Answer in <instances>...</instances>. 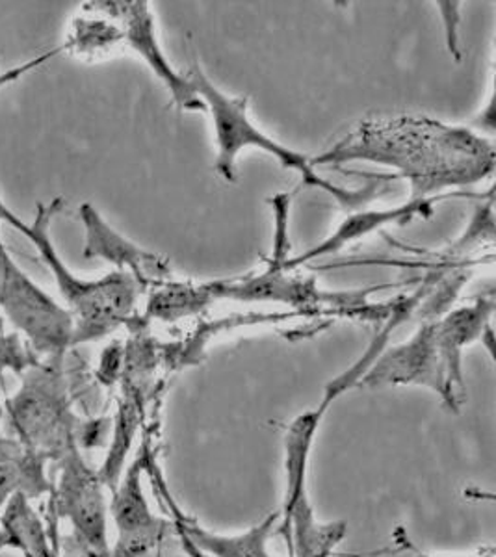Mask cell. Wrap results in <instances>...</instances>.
Returning <instances> with one entry per match:
<instances>
[{
	"label": "cell",
	"instance_id": "7402d4cb",
	"mask_svg": "<svg viewBox=\"0 0 496 557\" xmlns=\"http://www.w3.org/2000/svg\"><path fill=\"white\" fill-rule=\"evenodd\" d=\"M2 417H4V407L0 404V420H2Z\"/></svg>",
	"mask_w": 496,
	"mask_h": 557
},
{
	"label": "cell",
	"instance_id": "2e32d148",
	"mask_svg": "<svg viewBox=\"0 0 496 557\" xmlns=\"http://www.w3.org/2000/svg\"><path fill=\"white\" fill-rule=\"evenodd\" d=\"M212 299L214 298L210 294L209 285L190 286L181 285V283H175V285L165 283V285L154 288L147 311H149V317L173 322L178 318L196 314L204 309Z\"/></svg>",
	"mask_w": 496,
	"mask_h": 557
},
{
	"label": "cell",
	"instance_id": "9c48e42d",
	"mask_svg": "<svg viewBox=\"0 0 496 557\" xmlns=\"http://www.w3.org/2000/svg\"><path fill=\"white\" fill-rule=\"evenodd\" d=\"M102 10L109 13L117 30V45L128 47L146 62L160 83L172 94L178 110H204L190 76L173 70L157 39L153 12L147 2H101Z\"/></svg>",
	"mask_w": 496,
	"mask_h": 557
},
{
	"label": "cell",
	"instance_id": "ba28073f",
	"mask_svg": "<svg viewBox=\"0 0 496 557\" xmlns=\"http://www.w3.org/2000/svg\"><path fill=\"white\" fill-rule=\"evenodd\" d=\"M60 478L54 488L57 513L70 520L77 541L96 557L110 556L107 539V502L101 478L89 469L77 446L60 461Z\"/></svg>",
	"mask_w": 496,
	"mask_h": 557
},
{
	"label": "cell",
	"instance_id": "ffe728a7",
	"mask_svg": "<svg viewBox=\"0 0 496 557\" xmlns=\"http://www.w3.org/2000/svg\"><path fill=\"white\" fill-rule=\"evenodd\" d=\"M20 444L10 438H0V461H10L13 457H17L21 454Z\"/></svg>",
	"mask_w": 496,
	"mask_h": 557
},
{
	"label": "cell",
	"instance_id": "3957f363",
	"mask_svg": "<svg viewBox=\"0 0 496 557\" xmlns=\"http://www.w3.org/2000/svg\"><path fill=\"white\" fill-rule=\"evenodd\" d=\"M62 207L64 201L60 197L52 199L49 205L39 203L34 222L26 223L0 201V220L10 223L38 247L41 259L57 278L58 288L70 307L67 312L73 318L71 346H78L99 341L127 322L136 307L140 286L127 272L120 270L97 281H84L67 270L49 235L52 218Z\"/></svg>",
	"mask_w": 496,
	"mask_h": 557
},
{
	"label": "cell",
	"instance_id": "5bb4252c",
	"mask_svg": "<svg viewBox=\"0 0 496 557\" xmlns=\"http://www.w3.org/2000/svg\"><path fill=\"white\" fill-rule=\"evenodd\" d=\"M277 520L280 515H268L261 524L249 528L248 532L222 535V533L209 532L198 522L178 515L175 530L196 550L212 557H272L268 550V541L274 533Z\"/></svg>",
	"mask_w": 496,
	"mask_h": 557
},
{
	"label": "cell",
	"instance_id": "30bf717a",
	"mask_svg": "<svg viewBox=\"0 0 496 557\" xmlns=\"http://www.w3.org/2000/svg\"><path fill=\"white\" fill-rule=\"evenodd\" d=\"M144 467L146 456H140L112 491L114 498L110 504V515L117 530L114 548L110 550L112 557H146L168 528L164 520L151 511L141 488Z\"/></svg>",
	"mask_w": 496,
	"mask_h": 557
},
{
	"label": "cell",
	"instance_id": "8fae6325",
	"mask_svg": "<svg viewBox=\"0 0 496 557\" xmlns=\"http://www.w3.org/2000/svg\"><path fill=\"white\" fill-rule=\"evenodd\" d=\"M80 220L86 228V259H104L120 272H127L141 288H159L172 277V267L164 257L151 253L127 240L110 227L89 203L80 207Z\"/></svg>",
	"mask_w": 496,
	"mask_h": 557
},
{
	"label": "cell",
	"instance_id": "4fadbf2b",
	"mask_svg": "<svg viewBox=\"0 0 496 557\" xmlns=\"http://www.w3.org/2000/svg\"><path fill=\"white\" fill-rule=\"evenodd\" d=\"M493 311H495L493 298H478L474 304L463 305L448 312L439 322L435 320V333H437V343L445 359L446 370L461 396L464 394V348L478 338H482L485 331L489 330Z\"/></svg>",
	"mask_w": 496,
	"mask_h": 557
},
{
	"label": "cell",
	"instance_id": "277c9868",
	"mask_svg": "<svg viewBox=\"0 0 496 557\" xmlns=\"http://www.w3.org/2000/svg\"><path fill=\"white\" fill-rule=\"evenodd\" d=\"M20 393L7 399L13 435L21 450L41 461H60L77 446L62 361H41L21 375Z\"/></svg>",
	"mask_w": 496,
	"mask_h": 557
},
{
	"label": "cell",
	"instance_id": "6da1fadb",
	"mask_svg": "<svg viewBox=\"0 0 496 557\" xmlns=\"http://www.w3.org/2000/svg\"><path fill=\"white\" fill-rule=\"evenodd\" d=\"M364 160L396 170L390 181L406 178L413 199H426L443 188H463L489 177L495 146L469 128L448 127L419 117L363 123L312 165Z\"/></svg>",
	"mask_w": 496,
	"mask_h": 557
},
{
	"label": "cell",
	"instance_id": "7c38bea8",
	"mask_svg": "<svg viewBox=\"0 0 496 557\" xmlns=\"http://www.w3.org/2000/svg\"><path fill=\"white\" fill-rule=\"evenodd\" d=\"M439 199H443V197L411 199L409 203L400 205L395 209L357 210L354 214L346 215L340 225L325 240L312 246L311 249H307L306 253L285 260L281 267L274 268V270H281V272L294 270V268L307 264L311 260L324 259L330 255L338 253L344 247L361 240L364 236L372 235L375 231H382L388 225H406V223L413 222L414 218H419V215L430 218L433 214V205Z\"/></svg>",
	"mask_w": 496,
	"mask_h": 557
},
{
	"label": "cell",
	"instance_id": "603a6c76",
	"mask_svg": "<svg viewBox=\"0 0 496 557\" xmlns=\"http://www.w3.org/2000/svg\"><path fill=\"white\" fill-rule=\"evenodd\" d=\"M0 465H2V461H0Z\"/></svg>",
	"mask_w": 496,
	"mask_h": 557
},
{
	"label": "cell",
	"instance_id": "9a60e30c",
	"mask_svg": "<svg viewBox=\"0 0 496 557\" xmlns=\"http://www.w3.org/2000/svg\"><path fill=\"white\" fill-rule=\"evenodd\" d=\"M12 548L23 557H57L47 528L23 493L13 494L0 515V552Z\"/></svg>",
	"mask_w": 496,
	"mask_h": 557
},
{
	"label": "cell",
	"instance_id": "44dd1931",
	"mask_svg": "<svg viewBox=\"0 0 496 557\" xmlns=\"http://www.w3.org/2000/svg\"><path fill=\"white\" fill-rule=\"evenodd\" d=\"M406 543H408V545H406V548H409V550L414 552V556H417V557H433V556H427V554H424V552H420L419 548H414V546L409 545V541H406ZM478 557H495V554H493V548H491V550L487 552V554H480V556H478Z\"/></svg>",
	"mask_w": 496,
	"mask_h": 557
},
{
	"label": "cell",
	"instance_id": "d6986e66",
	"mask_svg": "<svg viewBox=\"0 0 496 557\" xmlns=\"http://www.w3.org/2000/svg\"><path fill=\"white\" fill-rule=\"evenodd\" d=\"M461 4L458 2H439L441 17L445 21L446 44L448 51L456 60H461V49H459V21H461Z\"/></svg>",
	"mask_w": 496,
	"mask_h": 557
},
{
	"label": "cell",
	"instance_id": "5b68a950",
	"mask_svg": "<svg viewBox=\"0 0 496 557\" xmlns=\"http://www.w3.org/2000/svg\"><path fill=\"white\" fill-rule=\"evenodd\" d=\"M324 414L322 407L301 412L288 425L283 441L287 475L283 530L293 548V557H330L346 535L344 522L319 524L307 496V465Z\"/></svg>",
	"mask_w": 496,
	"mask_h": 557
},
{
	"label": "cell",
	"instance_id": "ac0fdd59",
	"mask_svg": "<svg viewBox=\"0 0 496 557\" xmlns=\"http://www.w3.org/2000/svg\"><path fill=\"white\" fill-rule=\"evenodd\" d=\"M274 205L275 212V246L274 259L270 262V268H277L287 260L288 246V212H290V196L281 194V196L270 199Z\"/></svg>",
	"mask_w": 496,
	"mask_h": 557
},
{
	"label": "cell",
	"instance_id": "8992f818",
	"mask_svg": "<svg viewBox=\"0 0 496 557\" xmlns=\"http://www.w3.org/2000/svg\"><path fill=\"white\" fill-rule=\"evenodd\" d=\"M0 307L41 361H64L73 318L21 270L0 240Z\"/></svg>",
	"mask_w": 496,
	"mask_h": 557
},
{
	"label": "cell",
	"instance_id": "e0dca14e",
	"mask_svg": "<svg viewBox=\"0 0 496 557\" xmlns=\"http://www.w3.org/2000/svg\"><path fill=\"white\" fill-rule=\"evenodd\" d=\"M39 362L41 359L30 348V344L23 343L17 333H7L4 320L0 318V380L8 370L23 375L26 370L38 367Z\"/></svg>",
	"mask_w": 496,
	"mask_h": 557
},
{
	"label": "cell",
	"instance_id": "7a4b0ae2",
	"mask_svg": "<svg viewBox=\"0 0 496 557\" xmlns=\"http://www.w3.org/2000/svg\"><path fill=\"white\" fill-rule=\"evenodd\" d=\"M188 76H190L191 84L198 91L199 99L203 101L204 110L209 112L210 121H212L218 146L216 172L225 181L235 183L236 159L240 151L259 149V151L272 154L285 170L298 173L301 186L324 191L346 210L361 209L374 197L385 194L388 190V184L393 183L387 175H382V173L367 175L372 178V183L367 184L363 188H346L343 184L331 183L314 170V165L311 164V159L307 154L283 146L277 139L262 133L261 128L249 120L248 97L227 96L225 91L212 84L199 64L191 65Z\"/></svg>",
	"mask_w": 496,
	"mask_h": 557
},
{
	"label": "cell",
	"instance_id": "52a82bcc",
	"mask_svg": "<svg viewBox=\"0 0 496 557\" xmlns=\"http://www.w3.org/2000/svg\"><path fill=\"white\" fill-rule=\"evenodd\" d=\"M388 385L426 386L439 394L446 406L458 411L461 394L456 391L446 370L435 333V320L420 325L408 343L385 349L357 383L364 388Z\"/></svg>",
	"mask_w": 496,
	"mask_h": 557
}]
</instances>
